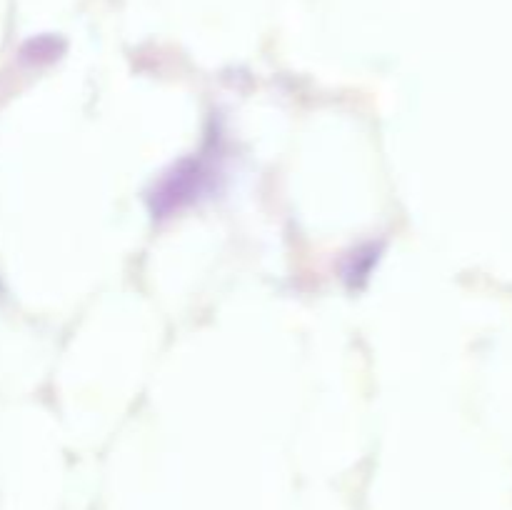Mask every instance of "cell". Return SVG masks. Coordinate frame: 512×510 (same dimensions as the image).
Masks as SVG:
<instances>
[]
</instances>
